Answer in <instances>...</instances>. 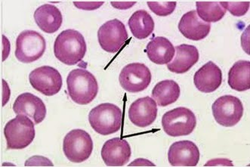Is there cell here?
<instances>
[{
    "instance_id": "cell-20",
    "label": "cell",
    "mask_w": 250,
    "mask_h": 167,
    "mask_svg": "<svg viewBox=\"0 0 250 167\" xmlns=\"http://www.w3.org/2000/svg\"><path fill=\"white\" fill-rule=\"evenodd\" d=\"M145 52L153 63L159 65L168 64L173 59L175 49L172 42L166 37L152 39L147 44Z\"/></svg>"
},
{
    "instance_id": "cell-16",
    "label": "cell",
    "mask_w": 250,
    "mask_h": 167,
    "mask_svg": "<svg viewBox=\"0 0 250 167\" xmlns=\"http://www.w3.org/2000/svg\"><path fill=\"white\" fill-rule=\"evenodd\" d=\"M181 34L193 41H202L210 33L211 24L201 20L195 10L190 11L182 16L179 23Z\"/></svg>"
},
{
    "instance_id": "cell-25",
    "label": "cell",
    "mask_w": 250,
    "mask_h": 167,
    "mask_svg": "<svg viewBox=\"0 0 250 167\" xmlns=\"http://www.w3.org/2000/svg\"><path fill=\"white\" fill-rule=\"evenodd\" d=\"M149 9L153 13L160 16L167 17L173 13L176 8V2H168V1H156V2H147Z\"/></svg>"
},
{
    "instance_id": "cell-26",
    "label": "cell",
    "mask_w": 250,
    "mask_h": 167,
    "mask_svg": "<svg viewBox=\"0 0 250 167\" xmlns=\"http://www.w3.org/2000/svg\"><path fill=\"white\" fill-rule=\"evenodd\" d=\"M225 10H229L236 17H241L247 13L250 9V2H220Z\"/></svg>"
},
{
    "instance_id": "cell-10",
    "label": "cell",
    "mask_w": 250,
    "mask_h": 167,
    "mask_svg": "<svg viewBox=\"0 0 250 167\" xmlns=\"http://www.w3.org/2000/svg\"><path fill=\"white\" fill-rule=\"evenodd\" d=\"M151 78V73L147 66L142 63H132L121 70L119 81L126 92L136 93L147 89Z\"/></svg>"
},
{
    "instance_id": "cell-23",
    "label": "cell",
    "mask_w": 250,
    "mask_h": 167,
    "mask_svg": "<svg viewBox=\"0 0 250 167\" xmlns=\"http://www.w3.org/2000/svg\"><path fill=\"white\" fill-rule=\"evenodd\" d=\"M132 35L139 40H144L151 35L154 31V19L145 10L136 11L128 22Z\"/></svg>"
},
{
    "instance_id": "cell-18",
    "label": "cell",
    "mask_w": 250,
    "mask_h": 167,
    "mask_svg": "<svg viewBox=\"0 0 250 167\" xmlns=\"http://www.w3.org/2000/svg\"><path fill=\"white\" fill-rule=\"evenodd\" d=\"M176 53L173 61L167 64L171 72L182 74L188 72L198 62L200 55L196 46L182 44L175 47Z\"/></svg>"
},
{
    "instance_id": "cell-1",
    "label": "cell",
    "mask_w": 250,
    "mask_h": 167,
    "mask_svg": "<svg viewBox=\"0 0 250 167\" xmlns=\"http://www.w3.org/2000/svg\"><path fill=\"white\" fill-rule=\"evenodd\" d=\"M86 49V42L83 36L73 29L62 31L54 44L55 57L69 66L75 65L82 62Z\"/></svg>"
},
{
    "instance_id": "cell-19",
    "label": "cell",
    "mask_w": 250,
    "mask_h": 167,
    "mask_svg": "<svg viewBox=\"0 0 250 167\" xmlns=\"http://www.w3.org/2000/svg\"><path fill=\"white\" fill-rule=\"evenodd\" d=\"M34 19L37 26L47 34L57 32L63 22L61 11L51 4H45L39 7L34 12Z\"/></svg>"
},
{
    "instance_id": "cell-2",
    "label": "cell",
    "mask_w": 250,
    "mask_h": 167,
    "mask_svg": "<svg viewBox=\"0 0 250 167\" xmlns=\"http://www.w3.org/2000/svg\"><path fill=\"white\" fill-rule=\"evenodd\" d=\"M67 86L70 99L81 105L90 104L99 92L95 76L84 69H74L69 73Z\"/></svg>"
},
{
    "instance_id": "cell-8",
    "label": "cell",
    "mask_w": 250,
    "mask_h": 167,
    "mask_svg": "<svg viewBox=\"0 0 250 167\" xmlns=\"http://www.w3.org/2000/svg\"><path fill=\"white\" fill-rule=\"evenodd\" d=\"M212 110L216 122L225 127L237 125L244 115L241 101L233 95H224L216 99Z\"/></svg>"
},
{
    "instance_id": "cell-27",
    "label": "cell",
    "mask_w": 250,
    "mask_h": 167,
    "mask_svg": "<svg viewBox=\"0 0 250 167\" xmlns=\"http://www.w3.org/2000/svg\"><path fill=\"white\" fill-rule=\"evenodd\" d=\"M104 3V2H74L77 8L86 11L95 10L100 8Z\"/></svg>"
},
{
    "instance_id": "cell-17",
    "label": "cell",
    "mask_w": 250,
    "mask_h": 167,
    "mask_svg": "<svg viewBox=\"0 0 250 167\" xmlns=\"http://www.w3.org/2000/svg\"><path fill=\"white\" fill-rule=\"evenodd\" d=\"M193 83L200 92L204 93L215 92L222 84V70L213 62H207L195 73Z\"/></svg>"
},
{
    "instance_id": "cell-11",
    "label": "cell",
    "mask_w": 250,
    "mask_h": 167,
    "mask_svg": "<svg viewBox=\"0 0 250 167\" xmlns=\"http://www.w3.org/2000/svg\"><path fill=\"white\" fill-rule=\"evenodd\" d=\"M29 81L35 90L45 96H53L59 93L63 84L59 70L50 66H42L32 70Z\"/></svg>"
},
{
    "instance_id": "cell-5",
    "label": "cell",
    "mask_w": 250,
    "mask_h": 167,
    "mask_svg": "<svg viewBox=\"0 0 250 167\" xmlns=\"http://www.w3.org/2000/svg\"><path fill=\"white\" fill-rule=\"evenodd\" d=\"M197 125L195 114L186 107H176L165 113L162 118L164 132L169 136H188Z\"/></svg>"
},
{
    "instance_id": "cell-21",
    "label": "cell",
    "mask_w": 250,
    "mask_h": 167,
    "mask_svg": "<svg viewBox=\"0 0 250 167\" xmlns=\"http://www.w3.org/2000/svg\"><path fill=\"white\" fill-rule=\"evenodd\" d=\"M180 94V86L172 80L160 81L152 90V97L160 107L173 104L179 99Z\"/></svg>"
},
{
    "instance_id": "cell-22",
    "label": "cell",
    "mask_w": 250,
    "mask_h": 167,
    "mask_svg": "<svg viewBox=\"0 0 250 167\" xmlns=\"http://www.w3.org/2000/svg\"><path fill=\"white\" fill-rule=\"evenodd\" d=\"M229 85L237 92L250 89V62L240 60L234 63L229 72Z\"/></svg>"
},
{
    "instance_id": "cell-13",
    "label": "cell",
    "mask_w": 250,
    "mask_h": 167,
    "mask_svg": "<svg viewBox=\"0 0 250 167\" xmlns=\"http://www.w3.org/2000/svg\"><path fill=\"white\" fill-rule=\"evenodd\" d=\"M14 112L28 117L35 125L42 123L46 116V107L42 99L34 94L25 92L21 94L15 99L13 104Z\"/></svg>"
},
{
    "instance_id": "cell-14",
    "label": "cell",
    "mask_w": 250,
    "mask_h": 167,
    "mask_svg": "<svg viewBox=\"0 0 250 167\" xmlns=\"http://www.w3.org/2000/svg\"><path fill=\"white\" fill-rule=\"evenodd\" d=\"M102 159L107 167H124L130 160L132 149L125 139H110L102 147Z\"/></svg>"
},
{
    "instance_id": "cell-15",
    "label": "cell",
    "mask_w": 250,
    "mask_h": 167,
    "mask_svg": "<svg viewBox=\"0 0 250 167\" xmlns=\"http://www.w3.org/2000/svg\"><path fill=\"white\" fill-rule=\"evenodd\" d=\"M157 104L151 98H141L131 104L128 110V117L131 122L140 128L151 125L157 117Z\"/></svg>"
},
{
    "instance_id": "cell-24",
    "label": "cell",
    "mask_w": 250,
    "mask_h": 167,
    "mask_svg": "<svg viewBox=\"0 0 250 167\" xmlns=\"http://www.w3.org/2000/svg\"><path fill=\"white\" fill-rule=\"evenodd\" d=\"M196 6L199 17L207 23L219 21L226 14L220 2H197Z\"/></svg>"
},
{
    "instance_id": "cell-7",
    "label": "cell",
    "mask_w": 250,
    "mask_h": 167,
    "mask_svg": "<svg viewBox=\"0 0 250 167\" xmlns=\"http://www.w3.org/2000/svg\"><path fill=\"white\" fill-rule=\"evenodd\" d=\"M63 154L75 164L89 158L93 150V142L88 132L83 129H73L66 135L63 142Z\"/></svg>"
},
{
    "instance_id": "cell-3",
    "label": "cell",
    "mask_w": 250,
    "mask_h": 167,
    "mask_svg": "<svg viewBox=\"0 0 250 167\" xmlns=\"http://www.w3.org/2000/svg\"><path fill=\"white\" fill-rule=\"evenodd\" d=\"M88 121L95 132L108 136L118 132L122 126V110L115 104L103 103L91 110Z\"/></svg>"
},
{
    "instance_id": "cell-12",
    "label": "cell",
    "mask_w": 250,
    "mask_h": 167,
    "mask_svg": "<svg viewBox=\"0 0 250 167\" xmlns=\"http://www.w3.org/2000/svg\"><path fill=\"white\" fill-rule=\"evenodd\" d=\"M200 150L190 141L176 142L169 147L168 162L172 167H196L200 161Z\"/></svg>"
},
{
    "instance_id": "cell-9",
    "label": "cell",
    "mask_w": 250,
    "mask_h": 167,
    "mask_svg": "<svg viewBox=\"0 0 250 167\" xmlns=\"http://www.w3.org/2000/svg\"><path fill=\"white\" fill-rule=\"evenodd\" d=\"M128 39L125 26L118 19L108 21L98 31V40L102 49L109 53L118 52Z\"/></svg>"
},
{
    "instance_id": "cell-6",
    "label": "cell",
    "mask_w": 250,
    "mask_h": 167,
    "mask_svg": "<svg viewBox=\"0 0 250 167\" xmlns=\"http://www.w3.org/2000/svg\"><path fill=\"white\" fill-rule=\"evenodd\" d=\"M45 49L46 42L42 35L34 30H24L16 40L15 57L22 63H32L42 57Z\"/></svg>"
},
{
    "instance_id": "cell-4",
    "label": "cell",
    "mask_w": 250,
    "mask_h": 167,
    "mask_svg": "<svg viewBox=\"0 0 250 167\" xmlns=\"http://www.w3.org/2000/svg\"><path fill=\"white\" fill-rule=\"evenodd\" d=\"M34 123L28 117L18 114L7 123L4 135L8 150H21L28 147L35 139Z\"/></svg>"
}]
</instances>
